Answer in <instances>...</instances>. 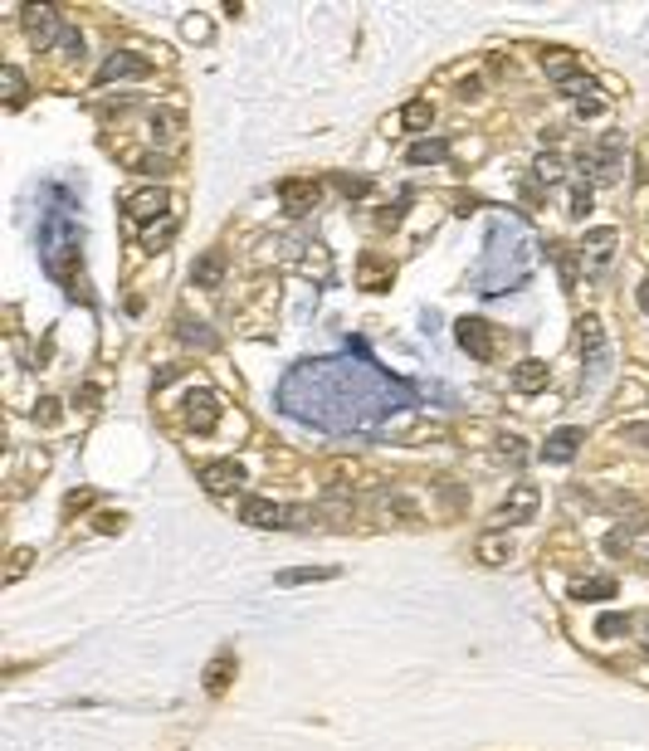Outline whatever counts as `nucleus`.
<instances>
[{
  "label": "nucleus",
  "mask_w": 649,
  "mask_h": 751,
  "mask_svg": "<svg viewBox=\"0 0 649 751\" xmlns=\"http://www.w3.org/2000/svg\"><path fill=\"white\" fill-rule=\"evenodd\" d=\"M225 683H230V659H220V664H210L206 688H210V693H225Z\"/></svg>",
  "instance_id": "26"
},
{
  "label": "nucleus",
  "mask_w": 649,
  "mask_h": 751,
  "mask_svg": "<svg viewBox=\"0 0 649 751\" xmlns=\"http://www.w3.org/2000/svg\"><path fill=\"white\" fill-rule=\"evenodd\" d=\"M478 552H484V562H488V566H503V562H508V546H503V542H484Z\"/></svg>",
  "instance_id": "30"
},
{
  "label": "nucleus",
  "mask_w": 649,
  "mask_h": 751,
  "mask_svg": "<svg viewBox=\"0 0 649 751\" xmlns=\"http://www.w3.org/2000/svg\"><path fill=\"white\" fill-rule=\"evenodd\" d=\"M59 49H64V54H69V59H74V54H83V35H78V30H64Z\"/></svg>",
  "instance_id": "33"
},
{
  "label": "nucleus",
  "mask_w": 649,
  "mask_h": 751,
  "mask_svg": "<svg viewBox=\"0 0 649 751\" xmlns=\"http://www.w3.org/2000/svg\"><path fill=\"white\" fill-rule=\"evenodd\" d=\"M200 484H206V493H230V488L244 484V468L234 464V458H220V464L200 468Z\"/></svg>",
  "instance_id": "13"
},
{
  "label": "nucleus",
  "mask_w": 649,
  "mask_h": 751,
  "mask_svg": "<svg viewBox=\"0 0 649 751\" xmlns=\"http://www.w3.org/2000/svg\"><path fill=\"white\" fill-rule=\"evenodd\" d=\"M20 25H25V35L35 49H54V44L64 39V20L54 5H25L20 10Z\"/></svg>",
  "instance_id": "2"
},
{
  "label": "nucleus",
  "mask_w": 649,
  "mask_h": 751,
  "mask_svg": "<svg viewBox=\"0 0 649 751\" xmlns=\"http://www.w3.org/2000/svg\"><path fill=\"white\" fill-rule=\"evenodd\" d=\"M278 196H284V210H288V215H308V210L322 200V186H318V181H298V176H294V181L278 186Z\"/></svg>",
  "instance_id": "9"
},
{
  "label": "nucleus",
  "mask_w": 649,
  "mask_h": 751,
  "mask_svg": "<svg viewBox=\"0 0 649 751\" xmlns=\"http://www.w3.org/2000/svg\"><path fill=\"white\" fill-rule=\"evenodd\" d=\"M576 596H581V600H610V596H615V581H610V576L581 581V586H576Z\"/></svg>",
  "instance_id": "21"
},
{
  "label": "nucleus",
  "mask_w": 649,
  "mask_h": 751,
  "mask_svg": "<svg viewBox=\"0 0 649 751\" xmlns=\"http://www.w3.org/2000/svg\"><path fill=\"white\" fill-rule=\"evenodd\" d=\"M532 176H537L547 190H552L557 181H562V162H557V156H537V162H532Z\"/></svg>",
  "instance_id": "22"
},
{
  "label": "nucleus",
  "mask_w": 649,
  "mask_h": 751,
  "mask_svg": "<svg viewBox=\"0 0 649 751\" xmlns=\"http://www.w3.org/2000/svg\"><path fill=\"white\" fill-rule=\"evenodd\" d=\"M220 410H225V406H220V396H215V390H191V396H186V424H191V430L196 434H210V430H215V424H220Z\"/></svg>",
  "instance_id": "6"
},
{
  "label": "nucleus",
  "mask_w": 649,
  "mask_h": 751,
  "mask_svg": "<svg viewBox=\"0 0 649 751\" xmlns=\"http://www.w3.org/2000/svg\"><path fill=\"white\" fill-rule=\"evenodd\" d=\"M132 166H137V171H147V176H166V171H171V162H166V156H132Z\"/></svg>",
  "instance_id": "25"
},
{
  "label": "nucleus",
  "mask_w": 649,
  "mask_h": 751,
  "mask_svg": "<svg viewBox=\"0 0 649 751\" xmlns=\"http://www.w3.org/2000/svg\"><path fill=\"white\" fill-rule=\"evenodd\" d=\"M576 342H581V356L591 362V376L606 371V327H601V318H581L576 322Z\"/></svg>",
  "instance_id": "7"
},
{
  "label": "nucleus",
  "mask_w": 649,
  "mask_h": 751,
  "mask_svg": "<svg viewBox=\"0 0 649 751\" xmlns=\"http://www.w3.org/2000/svg\"><path fill=\"white\" fill-rule=\"evenodd\" d=\"M640 308L649 312V278H645V284H640Z\"/></svg>",
  "instance_id": "35"
},
{
  "label": "nucleus",
  "mask_w": 649,
  "mask_h": 751,
  "mask_svg": "<svg viewBox=\"0 0 649 751\" xmlns=\"http://www.w3.org/2000/svg\"><path fill=\"white\" fill-rule=\"evenodd\" d=\"M152 64L137 59V54H108L103 69H98V83H113V78H147Z\"/></svg>",
  "instance_id": "12"
},
{
  "label": "nucleus",
  "mask_w": 649,
  "mask_h": 751,
  "mask_svg": "<svg viewBox=\"0 0 649 751\" xmlns=\"http://www.w3.org/2000/svg\"><path fill=\"white\" fill-rule=\"evenodd\" d=\"M191 284H196V288H210V293H215V288L225 284V254H220V249L200 254L196 268H191Z\"/></svg>",
  "instance_id": "15"
},
{
  "label": "nucleus",
  "mask_w": 649,
  "mask_h": 751,
  "mask_svg": "<svg viewBox=\"0 0 649 751\" xmlns=\"http://www.w3.org/2000/svg\"><path fill=\"white\" fill-rule=\"evenodd\" d=\"M186 39H210V20H200V15H186Z\"/></svg>",
  "instance_id": "29"
},
{
  "label": "nucleus",
  "mask_w": 649,
  "mask_h": 751,
  "mask_svg": "<svg viewBox=\"0 0 649 751\" xmlns=\"http://www.w3.org/2000/svg\"><path fill=\"white\" fill-rule=\"evenodd\" d=\"M0 83H5V103H25V74H20L15 64L0 69Z\"/></svg>",
  "instance_id": "20"
},
{
  "label": "nucleus",
  "mask_w": 649,
  "mask_h": 751,
  "mask_svg": "<svg viewBox=\"0 0 649 751\" xmlns=\"http://www.w3.org/2000/svg\"><path fill=\"white\" fill-rule=\"evenodd\" d=\"M444 152H450V147H444L440 137H430V142H416V147L406 152V162H410V166H425V162H444Z\"/></svg>",
  "instance_id": "19"
},
{
  "label": "nucleus",
  "mask_w": 649,
  "mask_h": 751,
  "mask_svg": "<svg viewBox=\"0 0 649 751\" xmlns=\"http://www.w3.org/2000/svg\"><path fill=\"white\" fill-rule=\"evenodd\" d=\"M615 244H620V230L601 225V230H591V234H586V244H581V259H586L591 268H606V264H610V254H615Z\"/></svg>",
  "instance_id": "10"
},
{
  "label": "nucleus",
  "mask_w": 649,
  "mask_h": 751,
  "mask_svg": "<svg viewBox=\"0 0 649 751\" xmlns=\"http://www.w3.org/2000/svg\"><path fill=\"white\" fill-rule=\"evenodd\" d=\"M547 362H537V356H528V362H518L513 366V390H518V396H537V390L547 386Z\"/></svg>",
  "instance_id": "14"
},
{
  "label": "nucleus",
  "mask_w": 649,
  "mask_h": 751,
  "mask_svg": "<svg viewBox=\"0 0 649 751\" xmlns=\"http://www.w3.org/2000/svg\"><path fill=\"white\" fill-rule=\"evenodd\" d=\"M288 518H294V508H284L274 498H244L240 502V522H250V527H288Z\"/></svg>",
  "instance_id": "8"
},
{
  "label": "nucleus",
  "mask_w": 649,
  "mask_h": 751,
  "mask_svg": "<svg viewBox=\"0 0 649 751\" xmlns=\"http://www.w3.org/2000/svg\"><path fill=\"white\" fill-rule=\"evenodd\" d=\"M430 118H434V108L425 103V98L406 103V113H400V122H406V127H430Z\"/></svg>",
  "instance_id": "23"
},
{
  "label": "nucleus",
  "mask_w": 649,
  "mask_h": 751,
  "mask_svg": "<svg viewBox=\"0 0 649 751\" xmlns=\"http://www.w3.org/2000/svg\"><path fill=\"white\" fill-rule=\"evenodd\" d=\"M181 337L186 342H196V346H206V352H210V346H215V337H210V332H206V322H181Z\"/></svg>",
  "instance_id": "27"
},
{
  "label": "nucleus",
  "mask_w": 649,
  "mask_h": 751,
  "mask_svg": "<svg viewBox=\"0 0 649 751\" xmlns=\"http://www.w3.org/2000/svg\"><path fill=\"white\" fill-rule=\"evenodd\" d=\"M288 415L312 420L322 430H362L366 420L390 410H410V390L400 380H390L386 371H376L372 362H303L294 366L278 390Z\"/></svg>",
  "instance_id": "1"
},
{
  "label": "nucleus",
  "mask_w": 649,
  "mask_h": 751,
  "mask_svg": "<svg viewBox=\"0 0 649 751\" xmlns=\"http://www.w3.org/2000/svg\"><path fill=\"white\" fill-rule=\"evenodd\" d=\"M625 630H630V615H601V620H596V634H601V639L625 634Z\"/></svg>",
  "instance_id": "24"
},
{
  "label": "nucleus",
  "mask_w": 649,
  "mask_h": 751,
  "mask_svg": "<svg viewBox=\"0 0 649 751\" xmlns=\"http://www.w3.org/2000/svg\"><path fill=\"white\" fill-rule=\"evenodd\" d=\"M338 186L346 190V196H366V190H372V181H366V176H338Z\"/></svg>",
  "instance_id": "31"
},
{
  "label": "nucleus",
  "mask_w": 649,
  "mask_h": 751,
  "mask_svg": "<svg viewBox=\"0 0 649 751\" xmlns=\"http://www.w3.org/2000/svg\"><path fill=\"white\" fill-rule=\"evenodd\" d=\"M581 440H586V430H576V424H566V430L547 434V444H542V458H552V464H572V458H576V450H581Z\"/></svg>",
  "instance_id": "11"
},
{
  "label": "nucleus",
  "mask_w": 649,
  "mask_h": 751,
  "mask_svg": "<svg viewBox=\"0 0 649 751\" xmlns=\"http://www.w3.org/2000/svg\"><path fill=\"white\" fill-rule=\"evenodd\" d=\"M586 210H591V190H586V186H576V190H572V215H576V220H586Z\"/></svg>",
  "instance_id": "32"
},
{
  "label": "nucleus",
  "mask_w": 649,
  "mask_h": 751,
  "mask_svg": "<svg viewBox=\"0 0 649 751\" xmlns=\"http://www.w3.org/2000/svg\"><path fill=\"white\" fill-rule=\"evenodd\" d=\"M122 215H127V225H152L156 215H171V196H166L162 186L132 190V196L122 200Z\"/></svg>",
  "instance_id": "3"
},
{
  "label": "nucleus",
  "mask_w": 649,
  "mask_h": 751,
  "mask_svg": "<svg viewBox=\"0 0 649 751\" xmlns=\"http://www.w3.org/2000/svg\"><path fill=\"white\" fill-rule=\"evenodd\" d=\"M338 566H298V571H278V586H308V581H332Z\"/></svg>",
  "instance_id": "18"
},
{
  "label": "nucleus",
  "mask_w": 649,
  "mask_h": 751,
  "mask_svg": "<svg viewBox=\"0 0 649 751\" xmlns=\"http://www.w3.org/2000/svg\"><path fill=\"white\" fill-rule=\"evenodd\" d=\"M181 127H186L181 113H171V108H152V142H171Z\"/></svg>",
  "instance_id": "17"
},
{
  "label": "nucleus",
  "mask_w": 649,
  "mask_h": 751,
  "mask_svg": "<svg viewBox=\"0 0 649 751\" xmlns=\"http://www.w3.org/2000/svg\"><path fill=\"white\" fill-rule=\"evenodd\" d=\"M537 502H542V493H537V484H513V493L498 502V512H494V527L528 522L532 512H537Z\"/></svg>",
  "instance_id": "5"
},
{
  "label": "nucleus",
  "mask_w": 649,
  "mask_h": 751,
  "mask_svg": "<svg viewBox=\"0 0 649 751\" xmlns=\"http://www.w3.org/2000/svg\"><path fill=\"white\" fill-rule=\"evenodd\" d=\"M620 440H625V444H640V450H649V420H640V424H625V430H620Z\"/></svg>",
  "instance_id": "28"
},
{
  "label": "nucleus",
  "mask_w": 649,
  "mask_h": 751,
  "mask_svg": "<svg viewBox=\"0 0 649 751\" xmlns=\"http://www.w3.org/2000/svg\"><path fill=\"white\" fill-rule=\"evenodd\" d=\"M35 415H39L44 424H54V420H59V400H39V410H35Z\"/></svg>",
  "instance_id": "34"
},
{
  "label": "nucleus",
  "mask_w": 649,
  "mask_h": 751,
  "mask_svg": "<svg viewBox=\"0 0 649 751\" xmlns=\"http://www.w3.org/2000/svg\"><path fill=\"white\" fill-rule=\"evenodd\" d=\"M542 69L552 74V83H562V88L581 78V74H576V54H572V49H547V54H542Z\"/></svg>",
  "instance_id": "16"
},
{
  "label": "nucleus",
  "mask_w": 649,
  "mask_h": 751,
  "mask_svg": "<svg viewBox=\"0 0 649 751\" xmlns=\"http://www.w3.org/2000/svg\"><path fill=\"white\" fill-rule=\"evenodd\" d=\"M454 342L464 346L469 356H474V362H494V327H488L484 318H459L454 322Z\"/></svg>",
  "instance_id": "4"
}]
</instances>
